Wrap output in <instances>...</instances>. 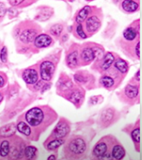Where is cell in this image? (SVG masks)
Returning a JSON list of instances; mask_svg holds the SVG:
<instances>
[{
	"label": "cell",
	"instance_id": "16",
	"mask_svg": "<svg viewBox=\"0 0 142 160\" xmlns=\"http://www.w3.org/2000/svg\"><path fill=\"white\" fill-rule=\"evenodd\" d=\"M37 33L33 29H28L23 31L20 35V40L25 43H29L34 41L35 38L37 37Z\"/></svg>",
	"mask_w": 142,
	"mask_h": 160
},
{
	"label": "cell",
	"instance_id": "2",
	"mask_svg": "<svg viewBox=\"0 0 142 160\" xmlns=\"http://www.w3.org/2000/svg\"><path fill=\"white\" fill-rule=\"evenodd\" d=\"M126 151L122 143L114 135H105L93 147L91 160H123Z\"/></svg>",
	"mask_w": 142,
	"mask_h": 160
},
{
	"label": "cell",
	"instance_id": "30",
	"mask_svg": "<svg viewBox=\"0 0 142 160\" xmlns=\"http://www.w3.org/2000/svg\"><path fill=\"white\" fill-rule=\"evenodd\" d=\"M6 12V8L3 3H0V18L3 17Z\"/></svg>",
	"mask_w": 142,
	"mask_h": 160
},
{
	"label": "cell",
	"instance_id": "7",
	"mask_svg": "<svg viewBox=\"0 0 142 160\" xmlns=\"http://www.w3.org/2000/svg\"><path fill=\"white\" fill-rule=\"evenodd\" d=\"M101 26V21L97 16L92 15L88 18L85 22L83 28L86 33L92 35L98 31Z\"/></svg>",
	"mask_w": 142,
	"mask_h": 160
},
{
	"label": "cell",
	"instance_id": "1",
	"mask_svg": "<svg viewBox=\"0 0 142 160\" xmlns=\"http://www.w3.org/2000/svg\"><path fill=\"white\" fill-rule=\"evenodd\" d=\"M57 113L49 106H38L31 108L25 115V122L31 131L30 140L38 141L41 136L57 120Z\"/></svg>",
	"mask_w": 142,
	"mask_h": 160
},
{
	"label": "cell",
	"instance_id": "11",
	"mask_svg": "<svg viewBox=\"0 0 142 160\" xmlns=\"http://www.w3.org/2000/svg\"><path fill=\"white\" fill-rule=\"evenodd\" d=\"M22 78L28 85H34L38 79L37 71L33 68H28L23 72Z\"/></svg>",
	"mask_w": 142,
	"mask_h": 160
},
{
	"label": "cell",
	"instance_id": "28",
	"mask_svg": "<svg viewBox=\"0 0 142 160\" xmlns=\"http://www.w3.org/2000/svg\"><path fill=\"white\" fill-rule=\"evenodd\" d=\"M0 58L1 61L3 63L6 62L7 61V49L5 46H4L1 51Z\"/></svg>",
	"mask_w": 142,
	"mask_h": 160
},
{
	"label": "cell",
	"instance_id": "21",
	"mask_svg": "<svg viewBox=\"0 0 142 160\" xmlns=\"http://www.w3.org/2000/svg\"><path fill=\"white\" fill-rule=\"evenodd\" d=\"M17 130L19 131V132L25 136L28 139H30L31 135V131L30 127L28 126L27 124L23 121H21L18 123L16 126Z\"/></svg>",
	"mask_w": 142,
	"mask_h": 160
},
{
	"label": "cell",
	"instance_id": "17",
	"mask_svg": "<svg viewBox=\"0 0 142 160\" xmlns=\"http://www.w3.org/2000/svg\"><path fill=\"white\" fill-rule=\"evenodd\" d=\"M92 9L89 6H86L78 12L76 17V22L78 24H82L91 13Z\"/></svg>",
	"mask_w": 142,
	"mask_h": 160
},
{
	"label": "cell",
	"instance_id": "27",
	"mask_svg": "<svg viewBox=\"0 0 142 160\" xmlns=\"http://www.w3.org/2000/svg\"><path fill=\"white\" fill-rule=\"evenodd\" d=\"M76 32L81 39H85L87 38V35L85 33L82 24H78L76 28Z\"/></svg>",
	"mask_w": 142,
	"mask_h": 160
},
{
	"label": "cell",
	"instance_id": "6",
	"mask_svg": "<svg viewBox=\"0 0 142 160\" xmlns=\"http://www.w3.org/2000/svg\"><path fill=\"white\" fill-rule=\"evenodd\" d=\"M40 76L44 81H50L53 78L55 71V65L49 61H45L40 65Z\"/></svg>",
	"mask_w": 142,
	"mask_h": 160
},
{
	"label": "cell",
	"instance_id": "31",
	"mask_svg": "<svg viewBox=\"0 0 142 160\" xmlns=\"http://www.w3.org/2000/svg\"><path fill=\"white\" fill-rule=\"evenodd\" d=\"M23 2H24L23 1H9V3L11 4V5L13 6H16L21 5Z\"/></svg>",
	"mask_w": 142,
	"mask_h": 160
},
{
	"label": "cell",
	"instance_id": "5",
	"mask_svg": "<svg viewBox=\"0 0 142 160\" xmlns=\"http://www.w3.org/2000/svg\"><path fill=\"white\" fill-rule=\"evenodd\" d=\"M118 113L117 111L113 108H106L103 110L99 119L100 127L105 129L113 125L118 120Z\"/></svg>",
	"mask_w": 142,
	"mask_h": 160
},
{
	"label": "cell",
	"instance_id": "14",
	"mask_svg": "<svg viewBox=\"0 0 142 160\" xmlns=\"http://www.w3.org/2000/svg\"><path fill=\"white\" fill-rule=\"evenodd\" d=\"M115 61V56L113 55L112 53L108 52L105 56H103L102 58L101 59V61L100 62V69L102 71H105L106 70H108Z\"/></svg>",
	"mask_w": 142,
	"mask_h": 160
},
{
	"label": "cell",
	"instance_id": "9",
	"mask_svg": "<svg viewBox=\"0 0 142 160\" xmlns=\"http://www.w3.org/2000/svg\"><path fill=\"white\" fill-rule=\"evenodd\" d=\"M130 137L132 140L134 144L135 148L137 152L140 151V121L138 120L136 122L135 126L132 128V130L130 132Z\"/></svg>",
	"mask_w": 142,
	"mask_h": 160
},
{
	"label": "cell",
	"instance_id": "34",
	"mask_svg": "<svg viewBox=\"0 0 142 160\" xmlns=\"http://www.w3.org/2000/svg\"><path fill=\"white\" fill-rule=\"evenodd\" d=\"M140 70H138L137 72V73H136V74H135V79H136V80H137V81H138V82L140 81Z\"/></svg>",
	"mask_w": 142,
	"mask_h": 160
},
{
	"label": "cell",
	"instance_id": "24",
	"mask_svg": "<svg viewBox=\"0 0 142 160\" xmlns=\"http://www.w3.org/2000/svg\"><path fill=\"white\" fill-rule=\"evenodd\" d=\"M100 83L105 88L110 89L115 86V79L113 77L105 75L100 79Z\"/></svg>",
	"mask_w": 142,
	"mask_h": 160
},
{
	"label": "cell",
	"instance_id": "8",
	"mask_svg": "<svg viewBox=\"0 0 142 160\" xmlns=\"http://www.w3.org/2000/svg\"><path fill=\"white\" fill-rule=\"evenodd\" d=\"M125 103L130 105H134L137 102L139 96V89L135 85H128L125 89Z\"/></svg>",
	"mask_w": 142,
	"mask_h": 160
},
{
	"label": "cell",
	"instance_id": "33",
	"mask_svg": "<svg viewBox=\"0 0 142 160\" xmlns=\"http://www.w3.org/2000/svg\"><path fill=\"white\" fill-rule=\"evenodd\" d=\"M5 85V80L2 76L0 75V88H2Z\"/></svg>",
	"mask_w": 142,
	"mask_h": 160
},
{
	"label": "cell",
	"instance_id": "36",
	"mask_svg": "<svg viewBox=\"0 0 142 160\" xmlns=\"http://www.w3.org/2000/svg\"></svg>",
	"mask_w": 142,
	"mask_h": 160
},
{
	"label": "cell",
	"instance_id": "26",
	"mask_svg": "<svg viewBox=\"0 0 142 160\" xmlns=\"http://www.w3.org/2000/svg\"><path fill=\"white\" fill-rule=\"evenodd\" d=\"M63 29V28L61 24H55L50 28V33L55 37H58L62 32Z\"/></svg>",
	"mask_w": 142,
	"mask_h": 160
},
{
	"label": "cell",
	"instance_id": "23",
	"mask_svg": "<svg viewBox=\"0 0 142 160\" xmlns=\"http://www.w3.org/2000/svg\"><path fill=\"white\" fill-rule=\"evenodd\" d=\"M78 53L77 51L69 53L67 57L68 66L71 68H76L78 63Z\"/></svg>",
	"mask_w": 142,
	"mask_h": 160
},
{
	"label": "cell",
	"instance_id": "13",
	"mask_svg": "<svg viewBox=\"0 0 142 160\" xmlns=\"http://www.w3.org/2000/svg\"><path fill=\"white\" fill-rule=\"evenodd\" d=\"M79 58L81 62L88 63L95 59V53L92 48H85L80 53Z\"/></svg>",
	"mask_w": 142,
	"mask_h": 160
},
{
	"label": "cell",
	"instance_id": "15",
	"mask_svg": "<svg viewBox=\"0 0 142 160\" xmlns=\"http://www.w3.org/2000/svg\"><path fill=\"white\" fill-rule=\"evenodd\" d=\"M24 155L26 160H37L39 156V152L35 146L28 145L25 148Z\"/></svg>",
	"mask_w": 142,
	"mask_h": 160
},
{
	"label": "cell",
	"instance_id": "10",
	"mask_svg": "<svg viewBox=\"0 0 142 160\" xmlns=\"http://www.w3.org/2000/svg\"><path fill=\"white\" fill-rule=\"evenodd\" d=\"M66 98L76 107H81L83 101L84 95L79 90H72L66 95Z\"/></svg>",
	"mask_w": 142,
	"mask_h": 160
},
{
	"label": "cell",
	"instance_id": "19",
	"mask_svg": "<svg viewBox=\"0 0 142 160\" xmlns=\"http://www.w3.org/2000/svg\"><path fill=\"white\" fill-rule=\"evenodd\" d=\"M138 30L134 27H128L123 32V37L125 41L130 42L135 41L138 36Z\"/></svg>",
	"mask_w": 142,
	"mask_h": 160
},
{
	"label": "cell",
	"instance_id": "20",
	"mask_svg": "<svg viewBox=\"0 0 142 160\" xmlns=\"http://www.w3.org/2000/svg\"><path fill=\"white\" fill-rule=\"evenodd\" d=\"M121 6L123 10H124L125 12L128 13L135 12L138 10L140 6L137 2L130 0L123 1Z\"/></svg>",
	"mask_w": 142,
	"mask_h": 160
},
{
	"label": "cell",
	"instance_id": "25",
	"mask_svg": "<svg viewBox=\"0 0 142 160\" xmlns=\"http://www.w3.org/2000/svg\"><path fill=\"white\" fill-rule=\"evenodd\" d=\"M10 143L8 141H3L0 146V155L2 157H6L10 152Z\"/></svg>",
	"mask_w": 142,
	"mask_h": 160
},
{
	"label": "cell",
	"instance_id": "29",
	"mask_svg": "<svg viewBox=\"0 0 142 160\" xmlns=\"http://www.w3.org/2000/svg\"><path fill=\"white\" fill-rule=\"evenodd\" d=\"M135 54L136 57L140 59V41L137 42L135 47Z\"/></svg>",
	"mask_w": 142,
	"mask_h": 160
},
{
	"label": "cell",
	"instance_id": "12",
	"mask_svg": "<svg viewBox=\"0 0 142 160\" xmlns=\"http://www.w3.org/2000/svg\"><path fill=\"white\" fill-rule=\"evenodd\" d=\"M52 42V38L49 35L41 34L38 35L34 40V45L38 48H47L49 46Z\"/></svg>",
	"mask_w": 142,
	"mask_h": 160
},
{
	"label": "cell",
	"instance_id": "32",
	"mask_svg": "<svg viewBox=\"0 0 142 160\" xmlns=\"http://www.w3.org/2000/svg\"><path fill=\"white\" fill-rule=\"evenodd\" d=\"M58 156V152H55L53 153L47 158V160H57Z\"/></svg>",
	"mask_w": 142,
	"mask_h": 160
},
{
	"label": "cell",
	"instance_id": "4",
	"mask_svg": "<svg viewBox=\"0 0 142 160\" xmlns=\"http://www.w3.org/2000/svg\"><path fill=\"white\" fill-rule=\"evenodd\" d=\"M71 131V122L67 119L61 118L45 141H49L51 140H60L66 142L67 138L69 137Z\"/></svg>",
	"mask_w": 142,
	"mask_h": 160
},
{
	"label": "cell",
	"instance_id": "18",
	"mask_svg": "<svg viewBox=\"0 0 142 160\" xmlns=\"http://www.w3.org/2000/svg\"><path fill=\"white\" fill-rule=\"evenodd\" d=\"M16 129V126L13 123L5 125L0 129V136L3 138H10L15 134Z\"/></svg>",
	"mask_w": 142,
	"mask_h": 160
},
{
	"label": "cell",
	"instance_id": "3",
	"mask_svg": "<svg viewBox=\"0 0 142 160\" xmlns=\"http://www.w3.org/2000/svg\"><path fill=\"white\" fill-rule=\"evenodd\" d=\"M90 140L85 136L73 134L63 145L62 158L65 160H85L90 149Z\"/></svg>",
	"mask_w": 142,
	"mask_h": 160
},
{
	"label": "cell",
	"instance_id": "35",
	"mask_svg": "<svg viewBox=\"0 0 142 160\" xmlns=\"http://www.w3.org/2000/svg\"><path fill=\"white\" fill-rule=\"evenodd\" d=\"M3 100V96L2 95L1 93L0 92V102H1V101H2Z\"/></svg>",
	"mask_w": 142,
	"mask_h": 160
},
{
	"label": "cell",
	"instance_id": "22",
	"mask_svg": "<svg viewBox=\"0 0 142 160\" xmlns=\"http://www.w3.org/2000/svg\"><path fill=\"white\" fill-rule=\"evenodd\" d=\"M114 67L115 70L122 74L127 73L129 68L127 63L121 58H119L115 61Z\"/></svg>",
	"mask_w": 142,
	"mask_h": 160
}]
</instances>
